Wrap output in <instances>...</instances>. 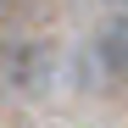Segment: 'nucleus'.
<instances>
[{
  "label": "nucleus",
  "instance_id": "1",
  "mask_svg": "<svg viewBox=\"0 0 128 128\" xmlns=\"http://www.w3.org/2000/svg\"><path fill=\"white\" fill-rule=\"evenodd\" d=\"M61 84V50L50 39H0V112H34Z\"/></svg>",
  "mask_w": 128,
  "mask_h": 128
},
{
  "label": "nucleus",
  "instance_id": "2",
  "mask_svg": "<svg viewBox=\"0 0 128 128\" xmlns=\"http://www.w3.org/2000/svg\"><path fill=\"white\" fill-rule=\"evenodd\" d=\"M95 56H100V67L112 72V78L128 84V6L106 17V28H100V39H95Z\"/></svg>",
  "mask_w": 128,
  "mask_h": 128
}]
</instances>
